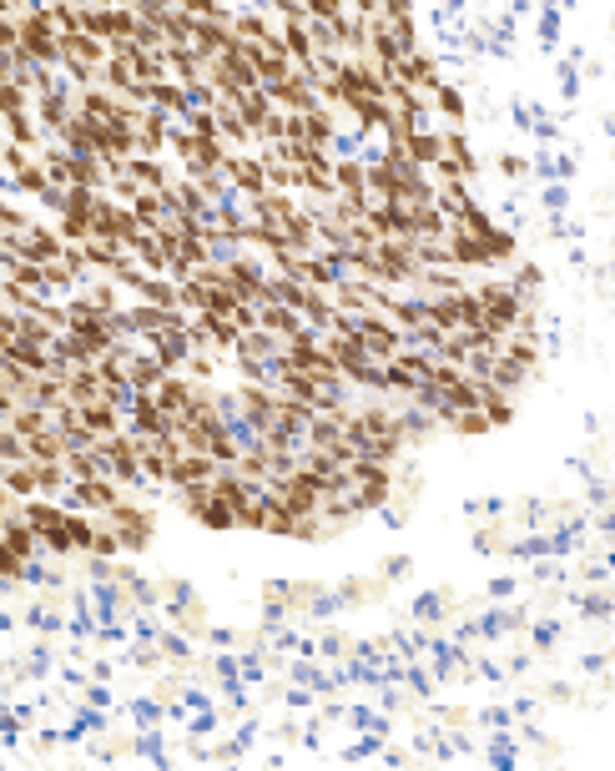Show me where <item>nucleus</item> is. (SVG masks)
Returning <instances> with one entry per match:
<instances>
[{"label": "nucleus", "mask_w": 615, "mask_h": 771, "mask_svg": "<svg viewBox=\"0 0 615 771\" xmlns=\"http://www.w3.org/2000/svg\"><path fill=\"white\" fill-rule=\"evenodd\" d=\"M288 514H318L323 509V479L313 474V469H303V464H293L288 474H278L273 484H263Z\"/></svg>", "instance_id": "nucleus-5"}, {"label": "nucleus", "mask_w": 615, "mask_h": 771, "mask_svg": "<svg viewBox=\"0 0 615 771\" xmlns=\"http://www.w3.org/2000/svg\"><path fill=\"white\" fill-rule=\"evenodd\" d=\"M127 499V484H116L111 474H91V479H71L66 489H61V504H71V509H86V514H106L111 504H121Z\"/></svg>", "instance_id": "nucleus-8"}, {"label": "nucleus", "mask_w": 615, "mask_h": 771, "mask_svg": "<svg viewBox=\"0 0 615 771\" xmlns=\"http://www.w3.org/2000/svg\"><path fill=\"white\" fill-rule=\"evenodd\" d=\"M127 167H132V177H137L142 192H162V187L172 182V172H167L162 157H127Z\"/></svg>", "instance_id": "nucleus-29"}, {"label": "nucleus", "mask_w": 615, "mask_h": 771, "mask_svg": "<svg viewBox=\"0 0 615 771\" xmlns=\"http://www.w3.org/2000/svg\"><path fill=\"white\" fill-rule=\"evenodd\" d=\"M91 449L101 454V464H106V474H111L116 484H142V464H137V439H132V429H116V434H106V439H91Z\"/></svg>", "instance_id": "nucleus-9"}, {"label": "nucleus", "mask_w": 615, "mask_h": 771, "mask_svg": "<svg viewBox=\"0 0 615 771\" xmlns=\"http://www.w3.org/2000/svg\"><path fill=\"white\" fill-rule=\"evenodd\" d=\"M343 464H348V479H353V504H358L363 514H379V509H389L394 484H399L394 464L363 459V454H353V459H343Z\"/></svg>", "instance_id": "nucleus-3"}, {"label": "nucleus", "mask_w": 615, "mask_h": 771, "mask_svg": "<svg viewBox=\"0 0 615 771\" xmlns=\"http://www.w3.org/2000/svg\"><path fill=\"white\" fill-rule=\"evenodd\" d=\"M21 36H16V56L31 61V66H61V36L51 31V16H46V0H31V6L16 16Z\"/></svg>", "instance_id": "nucleus-2"}, {"label": "nucleus", "mask_w": 615, "mask_h": 771, "mask_svg": "<svg viewBox=\"0 0 615 771\" xmlns=\"http://www.w3.org/2000/svg\"><path fill=\"white\" fill-rule=\"evenodd\" d=\"M31 474H36V494H46V499H61V489L71 484L61 459H31Z\"/></svg>", "instance_id": "nucleus-30"}, {"label": "nucleus", "mask_w": 615, "mask_h": 771, "mask_svg": "<svg viewBox=\"0 0 615 771\" xmlns=\"http://www.w3.org/2000/svg\"><path fill=\"white\" fill-rule=\"evenodd\" d=\"M353 338H358V348L368 353V358H374V363H389L409 338H404V328L399 323H389L384 313H358L353 318Z\"/></svg>", "instance_id": "nucleus-6"}, {"label": "nucleus", "mask_w": 615, "mask_h": 771, "mask_svg": "<svg viewBox=\"0 0 615 771\" xmlns=\"http://www.w3.org/2000/svg\"><path fill=\"white\" fill-rule=\"evenodd\" d=\"M101 520L111 525V535H116V545H121V555H147L152 550V540H157V509L152 504H142L137 494H127L121 504H111Z\"/></svg>", "instance_id": "nucleus-1"}, {"label": "nucleus", "mask_w": 615, "mask_h": 771, "mask_svg": "<svg viewBox=\"0 0 615 771\" xmlns=\"http://www.w3.org/2000/svg\"><path fill=\"white\" fill-rule=\"evenodd\" d=\"M389 76H394V81H404V86H414L419 96H429V91L439 86V61H434L429 51H419V46H414L404 61H394V66H389Z\"/></svg>", "instance_id": "nucleus-13"}, {"label": "nucleus", "mask_w": 615, "mask_h": 771, "mask_svg": "<svg viewBox=\"0 0 615 771\" xmlns=\"http://www.w3.org/2000/svg\"><path fill=\"white\" fill-rule=\"evenodd\" d=\"M162 378H167V368H162L152 353H132V358H127V389H142V394H152Z\"/></svg>", "instance_id": "nucleus-25"}, {"label": "nucleus", "mask_w": 615, "mask_h": 771, "mask_svg": "<svg viewBox=\"0 0 615 771\" xmlns=\"http://www.w3.org/2000/svg\"><path fill=\"white\" fill-rule=\"evenodd\" d=\"M26 570H31V560H21L6 540H0V580H26Z\"/></svg>", "instance_id": "nucleus-46"}, {"label": "nucleus", "mask_w": 615, "mask_h": 771, "mask_svg": "<svg viewBox=\"0 0 615 771\" xmlns=\"http://www.w3.org/2000/svg\"><path fill=\"white\" fill-rule=\"evenodd\" d=\"M86 555H91V560H116V555H121V545H116V535H111V525L101 520V514H91V540H86Z\"/></svg>", "instance_id": "nucleus-40"}, {"label": "nucleus", "mask_w": 615, "mask_h": 771, "mask_svg": "<svg viewBox=\"0 0 615 771\" xmlns=\"http://www.w3.org/2000/svg\"><path fill=\"white\" fill-rule=\"evenodd\" d=\"M101 61H106V41H96V36H86V31L61 36V66H66V76H71L76 86H91V81L101 76Z\"/></svg>", "instance_id": "nucleus-7"}, {"label": "nucleus", "mask_w": 615, "mask_h": 771, "mask_svg": "<svg viewBox=\"0 0 615 771\" xmlns=\"http://www.w3.org/2000/svg\"><path fill=\"white\" fill-rule=\"evenodd\" d=\"M66 116H71V96H66V86H51V91L36 96V126H41V137H56L61 126H66Z\"/></svg>", "instance_id": "nucleus-18"}, {"label": "nucleus", "mask_w": 615, "mask_h": 771, "mask_svg": "<svg viewBox=\"0 0 615 771\" xmlns=\"http://www.w3.org/2000/svg\"><path fill=\"white\" fill-rule=\"evenodd\" d=\"M469 293H474V303H479V328H484V333L505 338V333L515 328V318H520V298H515L510 283L489 278V283H479V288H469Z\"/></svg>", "instance_id": "nucleus-4"}, {"label": "nucleus", "mask_w": 615, "mask_h": 771, "mask_svg": "<svg viewBox=\"0 0 615 771\" xmlns=\"http://www.w3.org/2000/svg\"><path fill=\"white\" fill-rule=\"evenodd\" d=\"M268 101H278V111H308V106H318V91H313L308 71L293 66L278 86H268Z\"/></svg>", "instance_id": "nucleus-15"}, {"label": "nucleus", "mask_w": 615, "mask_h": 771, "mask_svg": "<svg viewBox=\"0 0 615 771\" xmlns=\"http://www.w3.org/2000/svg\"><path fill=\"white\" fill-rule=\"evenodd\" d=\"M26 449H31V459H66L71 439H66L56 424H46L41 434H31V439H26Z\"/></svg>", "instance_id": "nucleus-34"}, {"label": "nucleus", "mask_w": 615, "mask_h": 771, "mask_svg": "<svg viewBox=\"0 0 615 771\" xmlns=\"http://www.w3.org/2000/svg\"><path fill=\"white\" fill-rule=\"evenodd\" d=\"M167 142H172V152L182 157V167H187V177H197V172H222V162H227V142L222 137H197V132H167Z\"/></svg>", "instance_id": "nucleus-10"}, {"label": "nucleus", "mask_w": 615, "mask_h": 771, "mask_svg": "<svg viewBox=\"0 0 615 771\" xmlns=\"http://www.w3.org/2000/svg\"><path fill=\"white\" fill-rule=\"evenodd\" d=\"M232 101H237L242 121H248V137H258V126H263V121H268V111H273L268 91H263V86H253V91H242V96H232Z\"/></svg>", "instance_id": "nucleus-31"}, {"label": "nucleus", "mask_w": 615, "mask_h": 771, "mask_svg": "<svg viewBox=\"0 0 615 771\" xmlns=\"http://www.w3.org/2000/svg\"><path fill=\"white\" fill-rule=\"evenodd\" d=\"M273 26H268V16L263 11H248V16H232V36L237 41H263Z\"/></svg>", "instance_id": "nucleus-43"}, {"label": "nucleus", "mask_w": 615, "mask_h": 771, "mask_svg": "<svg viewBox=\"0 0 615 771\" xmlns=\"http://www.w3.org/2000/svg\"><path fill=\"white\" fill-rule=\"evenodd\" d=\"M303 16L308 21H333V16H343V0H303Z\"/></svg>", "instance_id": "nucleus-47"}, {"label": "nucleus", "mask_w": 615, "mask_h": 771, "mask_svg": "<svg viewBox=\"0 0 615 771\" xmlns=\"http://www.w3.org/2000/svg\"><path fill=\"white\" fill-rule=\"evenodd\" d=\"M333 197H353L368 207V182H363V162H333Z\"/></svg>", "instance_id": "nucleus-23"}, {"label": "nucleus", "mask_w": 615, "mask_h": 771, "mask_svg": "<svg viewBox=\"0 0 615 771\" xmlns=\"http://www.w3.org/2000/svg\"><path fill=\"white\" fill-rule=\"evenodd\" d=\"M0 484H6L16 499H31L36 494V474H31V459H16V464H0Z\"/></svg>", "instance_id": "nucleus-38"}, {"label": "nucleus", "mask_w": 615, "mask_h": 771, "mask_svg": "<svg viewBox=\"0 0 615 771\" xmlns=\"http://www.w3.org/2000/svg\"><path fill=\"white\" fill-rule=\"evenodd\" d=\"M293 520H298V514H288L268 489H263V504H258V530L263 535H278V540H288V530H293Z\"/></svg>", "instance_id": "nucleus-28"}, {"label": "nucleus", "mask_w": 615, "mask_h": 771, "mask_svg": "<svg viewBox=\"0 0 615 771\" xmlns=\"http://www.w3.org/2000/svg\"><path fill=\"white\" fill-rule=\"evenodd\" d=\"M222 177H227V187H237L242 197H258V192H268V182H263V162H258V157H232V152H227Z\"/></svg>", "instance_id": "nucleus-17"}, {"label": "nucleus", "mask_w": 615, "mask_h": 771, "mask_svg": "<svg viewBox=\"0 0 615 771\" xmlns=\"http://www.w3.org/2000/svg\"><path fill=\"white\" fill-rule=\"evenodd\" d=\"M172 11H182V16H202V21H217V16H227V6H222V0H172Z\"/></svg>", "instance_id": "nucleus-45"}, {"label": "nucleus", "mask_w": 615, "mask_h": 771, "mask_svg": "<svg viewBox=\"0 0 615 771\" xmlns=\"http://www.w3.org/2000/svg\"><path fill=\"white\" fill-rule=\"evenodd\" d=\"M429 106L439 111V116H449V126H464V96H459V86H434L429 91Z\"/></svg>", "instance_id": "nucleus-41"}, {"label": "nucleus", "mask_w": 615, "mask_h": 771, "mask_svg": "<svg viewBox=\"0 0 615 771\" xmlns=\"http://www.w3.org/2000/svg\"><path fill=\"white\" fill-rule=\"evenodd\" d=\"M479 247H484V257H489V268L515 263V232H505V227H489V232L479 237Z\"/></svg>", "instance_id": "nucleus-35"}, {"label": "nucleus", "mask_w": 615, "mask_h": 771, "mask_svg": "<svg viewBox=\"0 0 615 771\" xmlns=\"http://www.w3.org/2000/svg\"><path fill=\"white\" fill-rule=\"evenodd\" d=\"M258 328H268L273 338H293L298 328H308L293 308H283V303H258Z\"/></svg>", "instance_id": "nucleus-27"}, {"label": "nucleus", "mask_w": 615, "mask_h": 771, "mask_svg": "<svg viewBox=\"0 0 615 771\" xmlns=\"http://www.w3.org/2000/svg\"><path fill=\"white\" fill-rule=\"evenodd\" d=\"M500 167H505V177H520V172H525V162H520V157H505Z\"/></svg>", "instance_id": "nucleus-50"}, {"label": "nucleus", "mask_w": 615, "mask_h": 771, "mask_svg": "<svg viewBox=\"0 0 615 771\" xmlns=\"http://www.w3.org/2000/svg\"><path fill=\"white\" fill-rule=\"evenodd\" d=\"M137 21H142V16L127 6V0H116V6L106 11V46H116V41H132V36H137Z\"/></svg>", "instance_id": "nucleus-32"}, {"label": "nucleus", "mask_w": 615, "mask_h": 771, "mask_svg": "<svg viewBox=\"0 0 615 771\" xmlns=\"http://www.w3.org/2000/svg\"><path fill=\"white\" fill-rule=\"evenodd\" d=\"M16 111H31V96H26L16 81H0V121L16 116Z\"/></svg>", "instance_id": "nucleus-44"}, {"label": "nucleus", "mask_w": 615, "mask_h": 771, "mask_svg": "<svg viewBox=\"0 0 615 771\" xmlns=\"http://www.w3.org/2000/svg\"><path fill=\"white\" fill-rule=\"evenodd\" d=\"M283 46H288V56H293V66H308V56H313V36H308V16H283Z\"/></svg>", "instance_id": "nucleus-26"}, {"label": "nucleus", "mask_w": 615, "mask_h": 771, "mask_svg": "<svg viewBox=\"0 0 615 771\" xmlns=\"http://www.w3.org/2000/svg\"><path fill=\"white\" fill-rule=\"evenodd\" d=\"M192 394H197V378H182V373H167L157 389H152V399H157V409L177 424V419H187L192 414Z\"/></svg>", "instance_id": "nucleus-14"}, {"label": "nucleus", "mask_w": 615, "mask_h": 771, "mask_svg": "<svg viewBox=\"0 0 615 771\" xmlns=\"http://www.w3.org/2000/svg\"><path fill=\"white\" fill-rule=\"evenodd\" d=\"M207 111H212V126H217L222 142H248V121H242V111H237L232 96H212Z\"/></svg>", "instance_id": "nucleus-20"}, {"label": "nucleus", "mask_w": 615, "mask_h": 771, "mask_svg": "<svg viewBox=\"0 0 615 771\" xmlns=\"http://www.w3.org/2000/svg\"><path fill=\"white\" fill-rule=\"evenodd\" d=\"M439 424H444L449 434H459V439H484V434H495L479 409H459V414H449V419H439Z\"/></svg>", "instance_id": "nucleus-36"}, {"label": "nucleus", "mask_w": 615, "mask_h": 771, "mask_svg": "<svg viewBox=\"0 0 615 771\" xmlns=\"http://www.w3.org/2000/svg\"><path fill=\"white\" fill-rule=\"evenodd\" d=\"M81 6H116V0H81Z\"/></svg>", "instance_id": "nucleus-51"}, {"label": "nucleus", "mask_w": 615, "mask_h": 771, "mask_svg": "<svg viewBox=\"0 0 615 771\" xmlns=\"http://www.w3.org/2000/svg\"><path fill=\"white\" fill-rule=\"evenodd\" d=\"M16 36H21L16 16H0V51H16Z\"/></svg>", "instance_id": "nucleus-48"}, {"label": "nucleus", "mask_w": 615, "mask_h": 771, "mask_svg": "<svg viewBox=\"0 0 615 771\" xmlns=\"http://www.w3.org/2000/svg\"><path fill=\"white\" fill-rule=\"evenodd\" d=\"M81 419H86L91 439H106V434H116V429H127V414H121L111 399H96V404H86V409H81Z\"/></svg>", "instance_id": "nucleus-22"}, {"label": "nucleus", "mask_w": 615, "mask_h": 771, "mask_svg": "<svg viewBox=\"0 0 615 771\" xmlns=\"http://www.w3.org/2000/svg\"><path fill=\"white\" fill-rule=\"evenodd\" d=\"M469 383H474V409L489 419V429H510L515 424V394L510 389H500V383H489L484 373H469Z\"/></svg>", "instance_id": "nucleus-11"}, {"label": "nucleus", "mask_w": 615, "mask_h": 771, "mask_svg": "<svg viewBox=\"0 0 615 771\" xmlns=\"http://www.w3.org/2000/svg\"><path fill=\"white\" fill-rule=\"evenodd\" d=\"M192 525H197V530H212V535H232V530H237V520H232V509H227L222 494H207V499L197 504Z\"/></svg>", "instance_id": "nucleus-21"}, {"label": "nucleus", "mask_w": 615, "mask_h": 771, "mask_svg": "<svg viewBox=\"0 0 615 771\" xmlns=\"http://www.w3.org/2000/svg\"><path fill=\"white\" fill-rule=\"evenodd\" d=\"M268 11H278V16H303V0H263Z\"/></svg>", "instance_id": "nucleus-49"}, {"label": "nucleus", "mask_w": 615, "mask_h": 771, "mask_svg": "<svg viewBox=\"0 0 615 771\" xmlns=\"http://www.w3.org/2000/svg\"><path fill=\"white\" fill-rule=\"evenodd\" d=\"M147 106H152V111H162V116H182V111H187V91H182L177 81H152Z\"/></svg>", "instance_id": "nucleus-33"}, {"label": "nucleus", "mask_w": 615, "mask_h": 771, "mask_svg": "<svg viewBox=\"0 0 615 771\" xmlns=\"http://www.w3.org/2000/svg\"><path fill=\"white\" fill-rule=\"evenodd\" d=\"M0 540H6L21 560H36V550H41V540H36V530L21 520V514H6V520H0Z\"/></svg>", "instance_id": "nucleus-24"}, {"label": "nucleus", "mask_w": 615, "mask_h": 771, "mask_svg": "<svg viewBox=\"0 0 615 771\" xmlns=\"http://www.w3.org/2000/svg\"><path fill=\"white\" fill-rule=\"evenodd\" d=\"M409 162H414V167H434V162H439V132H429V126H414V132H409Z\"/></svg>", "instance_id": "nucleus-39"}, {"label": "nucleus", "mask_w": 615, "mask_h": 771, "mask_svg": "<svg viewBox=\"0 0 615 771\" xmlns=\"http://www.w3.org/2000/svg\"><path fill=\"white\" fill-rule=\"evenodd\" d=\"M212 474H217V459H212V454L177 449V454H172V469H167V489H182V484H207Z\"/></svg>", "instance_id": "nucleus-16"}, {"label": "nucleus", "mask_w": 615, "mask_h": 771, "mask_svg": "<svg viewBox=\"0 0 615 771\" xmlns=\"http://www.w3.org/2000/svg\"><path fill=\"white\" fill-rule=\"evenodd\" d=\"M66 288H76V273L61 263V257L41 263V293H66Z\"/></svg>", "instance_id": "nucleus-42"}, {"label": "nucleus", "mask_w": 615, "mask_h": 771, "mask_svg": "<svg viewBox=\"0 0 615 771\" xmlns=\"http://www.w3.org/2000/svg\"><path fill=\"white\" fill-rule=\"evenodd\" d=\"M6 424H11L21 439H31V434H41V429L51 424V409H41V404H16Z\"/></svg>", "instance_id": "nucleus-37"}, {"label": "nucleus", "mask_w": 615, "mask_h": 771, "mask_svg": "<svg viewBox=\"0 0 615 771\" xmlns=\"http://www.w3.org/2000/svg\"><path fill=\"white\" fill-rule=\"evenodd\" d=\"M66 399L71 404H96V399H106V383H101V373H96V363H76L71 373H66Z\"/></svg>", "instance_id": "nucleus-19"}, {"label": "nucleus", "mask_w": 615, "mask_h": 771, "mask_svg": "<svg viewBox=\"0 0 615 771\" xmlns=\"http://www.w3.org/2000/svg\"><path fill=\"white\" fill-rule=\"evenodd\" d=\"M434 167H444V172L474 182L479 157H474V147H469V137H464V126H444V132H439V162H434Z\"/></svg>", "instance_id": "nucleus-12"}]
</instances>
